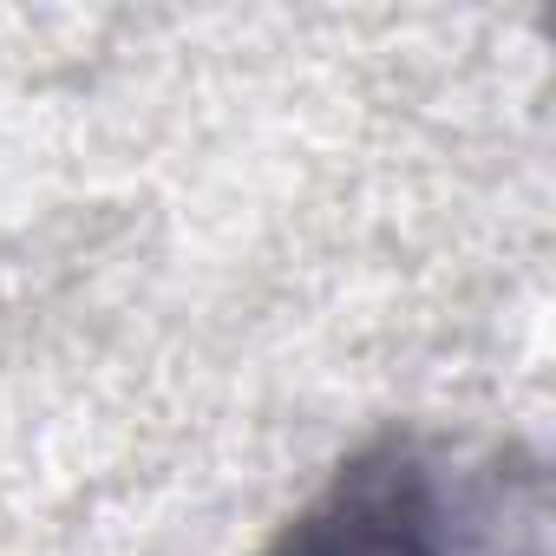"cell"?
<instances>
[{"instance_id":"obj_1","label":"cell","mask_w":556,"mask_h":556,"mask_svg":"<svg viewBox=\"0 0 556 556\" xmlns=\"http://www.w3.org/2000/svg\"><path fill=\"white\" fill-rule=\"evenodd\" d=\"M262 556H549V471L510 439L387 432Z\"/></svg>"}]
</instances>
